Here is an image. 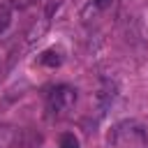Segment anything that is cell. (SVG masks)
I'll return each instance as SVG.
<instances>
[{"mask_svg": "<svg viewBox=\"0 0 148 148\" xmlns=\"http://www.w3.org/2000/svg\"><path fill=\"white\" fill-rule=\"evenodd\" d=\"M111 141L116 146H143L146 141V134H143V127L134 120H123L113 127L111 132Z\"/></svg>", "mask_w": 148, "mask_h": 148, "instance_id": "1", "label": "cell"}, {"mask_svg": "<svg viewBox=\"0 0 148 148\" xmlns=\"http://www.w3.org/2000/svg\"><path fill=\"white\" fill-rule=\"evenodd\" d=\"M76 102V90L72 86H58L49 92V109L53 113H65L74 106Z\"/></svg>", "mask_w": 148, "mask_h": 148, "instance_id": "2", "label": "cell"}, {"mask_svg": "<svg viewBox=\"0 0 148 148\" xmlns=\"http://www.w3.org/2000/svg\"><path fill=\"white\" fill-rule=\"evenodd\" d=\"M21 139L23 134L16 125H0V148H18Z\"/></svg>", "mask_w": 148, "mask_h": 148, "instance_id": "3", "label": "cell"}, {"mask_svg": "<svg viewBox=\"0 0 148 148\" xmlns=\"http://www.w3.org/2000/svg\"><path fill=\"white\" fill-rule=\"evenodd\" d=\"M113 97H116V86H113L111 81H104L102 88H99V92H97V104H99V109L104 111V109L113 102Z\"/></svg>", "mask_w": 148, "mask_h": 148, "instance_id": "4", "label": "cell"}, {"mask_svg": "<svg viewBox=\"0 0 148 148\" xmlns=\"http://www.w3.org/2000/svg\"><path fill=\"white\" fill-rule=\"evenodd\" d=\"M9 23H12V5L7 0H0V35L7 32Z\"/></svg>", "mask_w": 148, "mask_h": 148, "instance_id": "5", "label": "cell"}, {"mask_svg": "<svg viewBox=\"0 0 148 148\" xmlns=\"http://www.w3.org/2000/svg\"><path fill=\"white\" fill-rule=\"evenodd\" d=\"M60 148H79V139H76L74 134L65 132V134L60 136Z\"/></svg>", "mask_w": 148, "mask_h": 148, "instance_id": "6", "label": "cell"}, {"mask_svg": "<svg viewBox=\"0 0 148 148\" xmlns=\"http://www.w3.org/2000/svg\"><path fill=\"white\" fill-rule=\"evenodd\" d=\"M42 62L56 67V65H60V56H58L56 51H46V53H42Z\"/></svg>", "mask_w": 148, "mask_h": 148, "instance_id": "7", "label": "cell"}, {"mask_svg": "<svg viewBox=\"0 0 148 148\" xmlns=\"http://www.w3.org/2000/svg\"><path fill=\"white\" fill-rule=\"evenodd\" d=\"M7 2H9L14 9H25V7H30L35 0H7Z\"/></svg>", "mask_w": 148, "mask_h": 148, "instance_id": "8", "label": "cell"}, {"mask_svg": "<svg viewBox=\"0 0 148 148\" xmlns=\"http://www.w3.org/2000/svg\"><path fill=\"white\" fill-rule=\"evenodd\" d=\"M111 2H113V0H92V5H95V7H99V9L111 7Z\"/></svg>", "mask_w": 148, "mask_h": 148, "instance_id": "9", "label": "cell"}]
</instances>
